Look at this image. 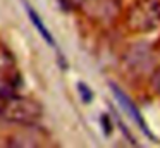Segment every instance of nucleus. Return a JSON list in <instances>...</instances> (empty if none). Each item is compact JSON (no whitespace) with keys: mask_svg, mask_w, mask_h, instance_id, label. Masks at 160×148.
<instances>
[{"mask_svg":"<svg viewBox=\"0 0 160 148\" xmlns=\"http://www.w3.org/2000/svg\"><path fill=\"white\" fill-rule=\"evenodd\" d=\"M43 115V107L40 102L29 96L12 95L2 102V119L9 124L31 126L38 122Z\"/></svg>","mask_w":160,"mask_h":148,"instance_id":"nucleus-1","label":"nucleus"},{"mask_svg":"<svg viewBox=\"0 0 160 148\" xmlns=\"http://www.w3.org/2000/svg\"><path fill=\"white\" fill-rule=\"evenodd\" d=\"M126 26L132 33H150L160 28V0H134L126 10Z\"/></svg>","mask_w":160,"mask_h":148,"instance_id":"nucleus-2","label":"nucleus"},{"mask_svg":"<svg viewBox=\"0 0 160 148\" xmlns=\"http://www.w3.org/2000/svg\"><path fill=\"white\" fill-rule=\"evenodd\" d=\"M122 64L128 69L129 74L143 76L148 71H152L153 64H155V54L148 43L138 41L126 50L124 57H122Z\"/></svg>","mask_w":160,"mask_h":148,"instance_id":"nucleus-3","label":"nucleus"},{"mask_svg":"<svg viewBox=\"0 0 160 148\" xmlns=\"http://www.w3.org/2000/svg\"><path fill=\"white\" fill-rule=\"evenodd\" d=\"M110 88H112V91H114V96H115V100L119 102V105L122 107V109L126 110V112L129 114V117H131L132 120H134L136 124H138L139 127H141V131L146 134L148 138H152V140H155V136H153L152 133H150V129H148V126L145 124V120H143V117H141V114H139V110H138V107L134 105V103L129 100V96L126 95L124 91H122L119 86H115L114 83H110Z\"/></svg>","mask_w":160,"mask_h":148,"instance_id":"nucleus-4","label":"nucleus"},{"mask_svg":"<svg viewBox=\"0 0 160 148\" xmlns=\"http://www.w3.org/2000/svg\"><path fill=\"white\" fill-rule=\"evenodd\" d=\"M119 3L115 0H93V5H91V12L93 16L100 17V19H112L117 12Z\"/></svg>","mask_w":160,"mask_h":148,"instance_id":"nucleus-5","label":"nucleus"},{"mask_svg":"<svg viewBox=\"0 0 160 148\" xmlns=\"http://www.w3.org/2000/svg\"><path fill=\"white\" fill-rule=\"evenodd\" d=\"M0 76H5V78H18V72H16V62L12 59L11 52H7L5 48L0 47Z\"/></svg>","mask_w":160,"mask_h":148,"instance_id":"nucleus-6","label":"nucleus"},{"mask_svg":"<svg viewBox=\"0 0 160 148\" xmlns=\"http://www.w3.org/2000/svg\"><path fill=\"white\" fill-rule=\"evenodd\" d=\"M24 5H26V10H28V16L31 17V21H33V26H35L36 29L40 31V34L43 36V40H45L47 43H48V45H52V47H55V40H53L52 33H50V31L45 28V24H43L42 17H40L38 14L35 12V9H33V7L29 5L28 2H24Z\"/></svg>","mask_w":160,"mask_h":148,"instance_id":"nucleus-7","label":"nucleus"},{"mask_svg":"<svg viewBox=\"0 0 160 148\" xmlns=\"http://www.w3.org/2000/svg\"><path fill=\"white\" fill-rule=\"evenodd\" d=\"M150 88L155 95L160 96V67H157L155 71L150 74Z\"/></svg>","mask_w":160,"mask_h":148,"instance_id":"nucleus-8","label":"nucleus"},{"mask_svg":"<svg viewBox=\"0 0 160 148\" xmlns=\"http://www.w3.org/2000/svg\"><path fill=\"white\" fill-rule=\"evenodd\" d=\"M78 91H79L81 98H83L84 103H90L91 100H93V93H91V89L88 88L84 83H78Z\"/></svg>","mask_w":160,"mask_h":148,"instance_id":"nucleus-9","label":"nucleus"},{"mask_svg":"<svg viewBox=\"0 0 160 148\" xmlns=\"http://www.w3.org/2000/svg\"><path fill=\"white\" fill-rule=\"evenodd\" d=\"M100 120H102V127H103L105 134H110V133H112V124H110V119H108L107 115H102V117H100Z\"/></svg>","mask_w":160,"mask_h":148,"instance_id":"nucleus-10","label":"nucleus"},{"mask_svg":"<svg viewBox=\"0 0 160 148\" xmlns=\"http://www.w3.org/2000/svg\"><path fill=\"white\" fill-rule=\"evenodd\" d=\"M64 2H66L69 7H74V5H81V3H84L86 0H64Z\"/></svg>","mask_w":160,"mask_h":148,"instance_id":"nucleus-11","label":"nucleus"},{"mask_svg":"<svg viewBox=\"0 0 160 148\" xmlns=\"http://www.w3.org/2000/svg\"><path fill=\"white\" fill-rule=\"evenodd\" d=\"M0 119H2V102H0Z\"/></svg>","mask_w":160,"mask_h":148,"instance_id":"nucleus-12","label":"nucleus"}]
</instances>
